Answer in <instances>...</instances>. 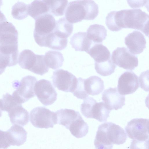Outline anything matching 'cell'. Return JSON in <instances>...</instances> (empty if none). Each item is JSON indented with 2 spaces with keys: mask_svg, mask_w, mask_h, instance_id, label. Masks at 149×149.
<instances>
[{
  "mask_svg": "<svg viewBox=\"0 0 149 149\" xmlns=\"http://www.w3.org/2000/svg\"><path fill=\"white\" fill-rule=\"evenodd\" d=\"M55 112L57 123L68 129L71 124L81 116L78 111L72 109H61Z\"/></svg>",
  "mask_w": 149,
  "mask_h": 149,
  "instance_id": "ac0fdd59",
  "label": "cell"
},
{
  "mask_svg": "<svg viewBox=\"0 0 149 149\" xmlns=\"http://www.w3.org/2000/svg\"><path fill=\"white\" fill-rule=\"evenodd\" d=\"M2 4V0H0V9L1 6Z\"/></svg>",
  "mask_w": 149,
  "mask_h": 149,
  "instance_id": "b9f144b4",
  "label": "cell"
},
{
  "mask_svg": "<svg viewBox=\"0 0 149 149\" xmlns=\"http://www.w3.org/2000/svg\"><path fill=\"white\" fill-rule=\"evenodd\" d=\"M111 110L103 102H96L93 106L91 111V118L100 122L106 121Z\"/></svg>",
  "mask_w": 149,
  "mask_h": 149,
  "instance_id": "83f0119b",
  "label": "cell"
},
{
  "mask_svg": "<svg viewBox=\"0 0 149 149\" xmlns=\"http://www.w3.org/2000/svg\"><path fill=\"white\" fill-rule=\"evenodd\" d=\"M36 63L31 72L42 76L48 72L49 68L47 65L44 59V55L36 54Z\"/></svg>",
  "mask_w": 149,
  "mask_h": 149,
  "instance_id": "d6a6232c",
  "label": "cell"
},
{
  "mask_svg": "<svg viewBox=\"0 0 149 149\" xmlns=\"http://www.w3.org/2000/svg\"><path fill=\"white\" fill-rule=\"evenodd\" d=\"M125 43L129 52L134 55L141 53L146 47L145 37L138 31L129 33L125 38Z\"/></svg>",
  "mask_w": 149,
  "mask_h": 149,
  "instance_id": "5bb4252c",
  "label": "cell"
},
{
  "mask_svg": "<svg viewBox=\"0 0 149 149\" xmlns=\"http://www.w3.org/2000/svg\"><path fill=\"white\" fill-rule=\"evenodd\" d=\"M28 5L21 1L16 3L12 7L11 14L13 18L19 20L26 18L28 15Z\"/></svg>",
  "mask_w": 149,
  "mask_h": 149,
  "instance_id": "1f68e13d",
  "label": "cell"
},
{
  "mask_svg": "<svg viewBox=\"0 0 149 149\" xmlns=\"http://www.w3.org/2000/svg\"><path fill=\"white\" fill-rule=\"evenodd\" d=\"M102 99L110 110L121 109L125 104V96L121 95L116 87H110L104 90L102 93Z\"/></svg>",
  "mask_w": 149,
  "mask_h": 149,
  "instance_id": "4fadbf2b",
  "label": "cell"
},
{
  "mask_svg": "<svg viewBox=\"0 0 149 149\" xmlns=\"http://www.w3.org/2000/svg\"><path fill=\"white\" fill-rule=\"evenodd\" d=\"M49 11L47 0H35L28 5V15L35 20L42 15L49 13Z\"/></svg>",
  "mask_w": 149,
  "mask_h": 149,
  "instance_id": "7402d4cb",
  "label": "cell"
},
{
  "mask_svg": "<svg viewBox=\"0 0 149 149\" xmlns=\"http://www.w3.org/2000/svg\"><path fill=\"white\" fill-rule=\"evenodd\" d=\"M115 11H114V21H115V23L116 24V26L117 29H118V30L119 31H120V30L119 29V28H118V26H117L116 25V20H115Z\"/></svg>",
  "mask_w": 149,
  "mask_h": 149,
  "instance_id": "60d3db41",
  "label": "cell"
},
{
  "mask_svg": "<svg viewBox=\"0 0 149 149\" xmlns=\"http://www.w3.org/2000/svg\"><path fill=\"white\" fill-rule=\"evenodd\" d=\"M70 43L76 51L87 53L93 43L87 37L86 32H79L72 36Z\"/></svg>",
  "mask_w": 149,
  "mask_h": 149,
  "instance_id": "2e32d148",
  "label": "cell"
},
{
  "mask_svg": "<svg viewBox=\"0 0 149 149\" xmlns=\"http://www.w3.org/2000/svg\"><path fill=\"white\" fill-rule=\"evenodd\" d=\"M73 24L68 22L65 17H62L56 22V25L53 32L58 36L68 38L72 33Z\"/></svg>",
  "mask_w": 149,
  "mask_h": 149,
  "instance_id": "484cf974",
  "label": "cell"
},
{
  "mask_svg": "<svg viewBox=\"0 0 149 149\" xmlns=\"http://www.w3.org/2000/svg\"><path fill=\"white\" fill-rule=\"evenodd\" d=\"M87 53L94 59L95 62L97 63L106 61L111 58L109 50L102 43H93Z\"/></svg>",
  "mask_w": 149,
  "mask_h": 149,
  "instance_id": "d6986e66",
  "label": "cell"
},
{
  "mask_svg": "<svg viewBox=\"0 0 149 149\" xmlns=\"http://www.w3.org/2000/svg\"><path fill=\"white\" fill-rule=\"evenodd\" d=\"M54 86L60 91L72 93L77 83V78L67 70L60 69L53 72L51 77Z\"/></svg>",
  "mask_w": 149,
  "mask_h": 149,
  "instance_id": "ba28073f",
  "label": "cell"
},
{
  "mask_svg": "<svg viewBox=\"0 0 149 149\" xmlns=\"http://www.w3.org/2000/svg\"><path fill=\"white\" fill-rule=\"evenodd\" d=\"M18 33L11 22L7 21L0 25V51L6 54H18Z\"/></svg>",
  "mask_w": 149,
  "mask_h": 149,
  "instance_id": "7a4b0ae2",
  "label": "cell"
},
{
  "mask_svg": "<svg viewBox=\"0 0 149 149\" xmlns=\"http://www.w3.org/2000/svg\"><path fill=\"white\" fill-rule=\"evenodd\" d=\"M37 80L35 77L28 75L23 77L20 81H13V85L16 90L12 95L19 103L22 104L35 96L34 86Z\"/></svg>",
  "mask_w": 149,
  "mask_h": 149,
  "instance_id": "277c9868",
  "label": "cell"
},
{
  "mask_svg": "<svg viewBox=\"0 0 149 149\" xmlns=\"http://www.w3.org/2000/svg\"><path fill=\"white\" fill-rule=\"evenodd\" d=\"M36 54L32 51L24 49L19 55L18 63L22 68L31 71L36 63Z\"/></svg>",
  "mask_w": 149,
  "mask_h": 149,
  "instance_id": "603a6c76",
  "label": "cell"
},
{
  "mask_svg": "<svg viewBox=\"0 0 149 149\" xmlns=\"http://www.w3.org/2000/svg\"><path fill=\"white\" fill-rule=\"evenodd\" d=\"M10 144L20 146L26 141L27 133L22 127L14 125L6 131Z\"/></svg>",
  "mask_w": 149,
  "mask_h": 149,
  "instance_id": "e0dca14e",
  "label": "cell"
},
{
  "mask_svg": "<svg viewBox=\"0 0 149 149\" xmlns=\"http://www.w3.org/2000/svg\"><path fill=\"white\" fill-rule=\"evenodd\" d=\"M96 149H112L113 144L107 139L104 132L99 126L94 141Z\"/></svg>",
  "mask_w": 149,
  "mask_h": 149,
  "instance_id": "4dcf8cb0",
  "label": "cell"
},
{
  "mask_svg": "<svg viewBox=\"0 0 149 149\" xmlns=\"http://www.w3.org/2000/svg\"><path fill=\"white\" fill-rule=\"evenodd\" d=\"M56 22L53 16L49 13L42 15L35 20L33 36L39 46L44 47L45 38L53 31Z\"/></svg>",
  "mask_w": 149,
  "mask_h": 149,
  "instance_id": "3957f363",
  "label": "cell"
},
{
  "mask_svg": "<svg viewBox=\"0 0 149 149\" xmlns=\"http://www.w3.org/2000/svg\"><path fill=\"white\" fill-rule=\"evenodd\" d=\"M139 87L138 77L132 71L125 72L118 79L117 90L121 95H124L132 94Z\"/></svg>",
  "mask_w": 149,
  "mask_h": 149,
  "instance_id": "8fae6325",
  "label": "cell"
},
{
  "mask_svg": "<svg viewBox=\"0 0 149 149\" xmlns=\"http://www.w3.org/2000/svg\"><path fill=\"white\" fill-rule=\"evenodd\" d=\"M49 7V13L57 16H63L68 5V1L65 0H47Z\"/></svg>",
  "mask_w": 149,
  "mask_h": 149,
  "instance_id": "f1b7e54d",
  "label": "cell"
},
{
  "mask_svg": "<svg viewBox=\"0 0 149 149\" xmlns=\"http://www.w3.org/2000/svg\"><path fill=\"white\" fill-rule=\"evenodd\" d=\"M16 64L10 57L0 52V75L4 71L7 67L14 66Z\"/></svg>",
  "mask_w": 149,
  "mask_h": 149,
  "instance_id": "d590c367",
  "label": "cell"
},
{
  "mask_svg": "<svg viewBox=\"0 0 149 149\" xmlns=\"http://www.w3.org/2000/svg\"><path fill=\"white\" fill-rule=\"evenodd\" d=\"M97 101L93 98L87 97L81 104L80 109L82 115L87 118H91V111L94 105Z\"/></svg>",
  "mask_w": 149,
  "mask_h": 149,
  "instance_id": "836d02e7",
  "label": "cell"
},
{
  "mask_svg": "<svg viewBox=\"0 0 149 149\" xmlns=\"http://www.w3.org/2000/svg\"><path fill=\"white\" fill-rule=\"evenodd\" d=\"M30 120L34 127L40 128H52L57 123L55 112L43 107L33 109L30 113Z\"/></svg>",
  "mask_w": 149,
  "mask_h": 149,
  "instance_id": "5b68a950",
  "label": "cell"
},
{
  "mask_svg": "<svg viewBox=\"0 0 149 149\" xmlns=\"http://www.w3.org/2000/svg\"><path fill=\"white\" fill-rule=\"evenodd\" d=\"M130 149H149L148 140L145 141L132 140L130 146Z\"/></svg>",
  "mask_w": 149,
  "mask_h": 149,
  "instance_id": "8d00e7d4",
  "label": "cell"
},
{
  "mask_svg": "<svg viewBox=\"0 0 149 149\" xmlns=\"http://www.w3.org/2000/svg\"><path fill=\"white\" fill-rule=\"evenodd\" d=\"M34 91L38 99L44 105H51L56 100L57 93L51 81L42 79L36 82Z\"/></svg>",
  "mask_w": 149,
  "mask_h": 149,
  "instance_id": "8992f818",
  "label": "cell"
},
{
  "mask_svg": "<svg viewBox=\"0 0 149 149\" xmlns=\"http://www.w3.org/2000/svg\"><path fill=\"white\" fill-rule=\"evenodd\" d=\"M111 59L115 65L127 70H133L138 65L137 56L125 47H118L114 50Z\"/></svg>",
  "mask_w": 149,
  "mask_h": 149,
  "instance_id": "9c48e42d",
  "label": "cell"
},
{
  "mask_svg": "<svg viewBox=\"0 0 149 149\" xmlns=\"http://www.w3.org/2000/svg\"><path fill=\"white\" fill-rule=\"evenodd\" d=\"M149 120L136 118L128 122L125 127L128 136L132 140L145 141L149 140Z\"/></svg>",
  "mask_w": 149,
  "mask_h": 149,
  "instance_id": "52a82bcc",
  "label": "cell"
},
{
  "mask_svg": "<svg viewBox=\"0 0 149 149\" xmlns=\"http://www.w3.org/2000/svg\"><path fill=\"white\" fill-rule=\"evenodd\" d=\"M45 63L48 68L54 70L58 69L63 65L64 61L62 54L60 52L49 51L44 55Z\"/></svg>",
  "mask_w": 149,
  "mask_h": 149,
  "instance_id": "cb8c5ba5",
  "label": "cell"
},
{
  "mask_svg": "<svg viewBox=\"0 0 149 149\" xmlns=\"http://www.w3.org/2000/svg\"><path fill=\"white\" fill-rule=\"evenodd\" d=\"M6 21L7 19L5 15L0 10V25Z\"/></svg>",
  "mask_w": 149,
  "mask_h": 149,
  "instance_id": "ab89813d",
  "label": "cell"
},
{
  "mask_svg": "<svg viewBox=\"0 0 149 149\" xmlns=\"http://www.w3.org/2000/svg\"><path fill=\"white\" fill-rule=\"evenodd\" d=\"M65 19L71 23H76L83 20H88L86 6L84 0L70 2L65 12Z\"/></svg>",
  "mask_w": 149,
  "mask_h": 149,
  "instance_id": "30bf717a",
  "label": "cell"
},
{
  "mask_svg": "<svg viewBox=\"0 0 149 149\" xmlns=\"http://www.w3.org/2000/svg\"><path fill=\"white\" fill-rule=\"evenodd\" d=\"M84 80V79L81 77L77 78L76 87L72 93L77 98L85 99L88 97L85 90Z\"/></svg>",
  "mask_w": 149,
  "mask_h": 149,
  "instance_id": "e575fe53",
  "label": "cell"
},
{
  "mask_svg": "<svg viewBox=\"0 0 149 149\" xmlns=\"http://www.w3.org/2000/svg\"><path fill=\"white\" fill-rule=\"evenodd\" d=\"M116 67V65L113 62L111 58L102 62H95V68L96 72L103 76L111 75L114 72Z\"/></svg>",
  "mask_w": 149,
  "mask_h": 149,
  "instance_id": "f546056e",
  "label": "cell"
},
{
  "mask_svg": "<svg viewBox=\"0 0 149 149\" xmlns=\"http://www.w3.org/2000/svg\"><path fill=\"white\" fill-rule=\"evenodd\" d=\"M84 86L85 91L88 95H97L104 90V82L100 77L92 76L84 79Z\"/></svg>",
  "mask_w": 149,
  "mask_h": 149,
  "instance_id": "ffe728a7",
  "label": "cell"
},
{
  "mask_svg": "<svg viewBox=\"0 0 149 149\" xmlns=\"http://www.w3.org/2000/svg\"><path fill=\"white\" fill-rule=\"evenodd\" d=\"M140 87L146 91H148V70L144 72L139 78Z\"/></svg>",
  "mask_w": 149,
  "mask_h": 149,
  "instance_id": "74e56055",
  "label": "cell"
},
{
  "mask_svg": "<svg viewBox=\"0 0 149 149\" xmlns=\"http://www.w3.org/2000/svg\"><path fill=\"white\" fill-rule=\"evenodd\" d=\"M88 125L81 116L69 126L68 129L75 137L79 138L85 136L88 133Z\"/></svg>",
  "mask_w": 149,
  "mask_h": 149,
  "instance_id": "4316f807",
  "label": "cell"
},
{
  "mask_svg": "<svg viewBox=\"0 0 149 149\" xmlns=\"http://www.w3.org/2000/svg\"><path fill=\"white\" fill-rule=\"evenodd\" d=\"M149 15L140 9L117 11V18L119 27L140 30L148 36Z\"/></svg>",
  "mask_w": 149,
  "mask_h": 149,
  "instance_id": "6da1fadb",
  "label": "cell"
},
{
  "mask_svg": "<svg viewBox=\"0 0 149 149\" xmlns=\"http://www.w3.org/2000/svg\"><path fill=\"white\" fill-rule=\"evenodd\" d=\"M87 37L94 43H102L107 36V31L103 25L95 24L90 25L87 31Z\"/></svg>",
  "mask_w": 149,
  "mask_h": 149,
  "instance_id": "44dd1931",
  "label": "cell"
},
{
  "mask_svg": "<svg viewBox=\"0 0 149 149\" xmlns=\"http://www.w3.org/2000/svg\"><path fill=\"white\" fill-rule=\"evenodd\" d=\"M13 124L24 126L29 121V113L22 106L18 104L11 108L8 111Z\"/></svg>",
  "mask_w": 149,
  "mask_h": 149,
  "instance_id": "9a60e30c",
  "label": "cell"
},
{
  "mask_svg": "<svg viewBox=\"0 0 149 149\" xmlns=\"http://www.w3.org/2000/svg\"><path fill=\"white\" fill-rule=\"evenodd\" d=\"M99 126L104 131L111 143L120 145L126 141L127 136L124 130L118 125L112 122L104 123Z\"/></svg>",
  "mask_w": 149,
  "mask_h": 149,
  "instance_id": "7c38bea8",
  "label": "cell"
},
{
  "mask_svg": "<svg viewBox=\"0 0 149 149\" xmlns=\"http://www.w3.org/2000/svg\"><path fill=\"white\" fill-rule=\"evenodd\" d=\"M67 43L68 38L60 37L53 32L46 37L44 47L53 49L61 50L66 47Z\"/></svg>",
  "mask_w": 149,
  "mask_h": 149,
  "instance_id": "d4e9b609",
  "label": "cell"
},
{
  "mask_svg": "<svg viewBox=\"0 0 149 149\" xmlns=\"http://www.w3.org/2000/svg\"><path fill=\"white\" fill-rule=\"evenodd\" d=\"M10 146L6 131L0 130V149H6Z\"/></svg>",
  "mask_w": 149,
  "mask_h": 149,
  "instance_id": "f35d334b",
  "label": "cell"
},
{
  "mask_svg": "<svg viewBox=\"0 0 149 149\" xmlns=\"http://www.w3.org/2000/svg\"><path fill=\"white\" fill-rule=\"evenodd\" d=\"M2 116V111L0 109V117Z\"/></svg>",
  "mask_w": 149,
  "mask_h": 149,
  "instance_id": "7bdbcfd3",
  "label": "cell"
}]
</instances>
